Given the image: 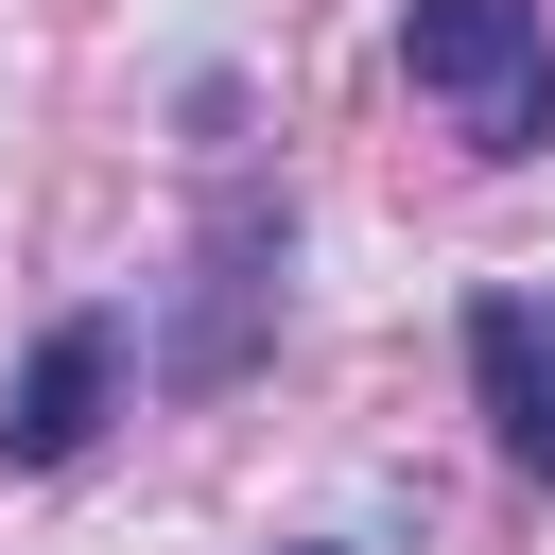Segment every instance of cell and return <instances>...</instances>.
Returning a JSON list of instances; mask_svg holds the SVG:
<instances>
[{"label":"cell","mask_w":555,"mask_h":555,"mask_svg":"<svg viewBox=\"0 0 555 555\" xmlns=\"http://www.w3.org/2000/svg\"><path fill=\"white\" fill-rule=\"evenodd\" d=\"M399 69H416V104H451L468 156L555 139V17L538 0H399Z\"/></svg>","instance_id":"cell-1"},{"label":"cell","mask_w":555,"mask_h":555,"mask_svg":"<svg viewBox=\"0 0 555 555\" xmlns=\"http://www.w3.org/2000/svg\"><path fill=\"white\" fill-rule=\"evenodd\" d=\"M104 399H121V330H104V312H69V330L17 364V399H0V451H17V468H69V451L104 434Z\"/></svg>","instance_id":"cell-2"},{"label":"cell","mask_w":555,"mask_h":555,"mask_svg":"<svg viewBox=\"0 0 555 555\" xmlns=\"http://www.w3.org/2000/svg\"><path fill=\"white\" fill-rule=\"evenodd\" d=\"M468 382H486L503 451L555 486V312H538V295H486V312H468Z\"/></svg>","instance_id":"cell-3"}]
</instances>
